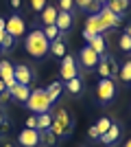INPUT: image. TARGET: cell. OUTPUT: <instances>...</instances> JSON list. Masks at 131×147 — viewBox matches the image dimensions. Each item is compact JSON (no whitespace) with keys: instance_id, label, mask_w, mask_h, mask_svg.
I'll use <instances>...</instances> for the list:
<instances>
[{"instance_id":"cell-1","label":"cell","mask_w":131,"mask_h":147,"mask_svg":"<svg viewBox=\"0 0 131 147\" xmlns=\"http://www.w3.org/2000/svg\"><path fill=\"white\" fill-rule=\"evenodd\" d=\"M74 119L70 117V112L66 108H57V112L53 114V125H50V132L59 138V141H66L70 138V134L74 132Z\"/></svg>"},{"instance_id":"cell-2","label":"cell","mask_w":131,"mask_h":147,"mask_svg":"<svg viewBox=\"0 0 131 147\" xmlns=\"http://www.w3.org/2000/svg\"><path fill=\"white\" fill-rule=\"evenodd\" d=\"M24 49H26V53H29L31 57L42 59V57H46L50 53V42L46 40V35H44L42 29H35V31H31V33L26 35Z\"/></svg>"},{"instance_id":"cell-3","label":"cell","mask_w":131,"mask_h":147,"mask_svg":"<svg viewBox=\"0 0 131 147\" xmlns=\"http://www.w3.org/2000/svg\"><path fill=\"white\" fill-rule=\"evenodd\" d=\"M24 105L33 112V114H44V112L50 110L53 101H50V97H48V92H46V90L37 88V90H31V97H29V101H26Z\"/></svg>"},{"instance_id":"cell-4","label":"cell","mask_w":131,"mask_h":147,"mask_svg":"<svg viewBox=\"0 0 131 147\" xmlns=\"http://www.w3.org/2000/svg\"><path fill=\"white\" fill-rule=\"evenodd\" d=\"M96 97H98V103H103V105L112 103L114 97H116V81L114 79H100L98 86H96Z\"/></svg>"},{"instance_id":"cell-5","label":"cell","mask_w":131,"mask_h":147,"mask_svg":"<svg viewBox=\"0 0 131 147\" xmlns=\"http://www.w3.org/2000/svg\"><path fill=\"white\" fill-rule=\"evenodd\" d=\"M96 70H98L100 79H116V77H118L120 66L116 64V59H114V57L109 55V57H105V59H100V61H98Z\"/></svg>"},{"instance_id":"cell-6","label":"cell","mask_w":131,"mask_h":147,"mask_svg":"<svg viewBox=\"0 0 131 147\" xmlns=\"http://www.w3.org/2000/svg\"><path fill=\"white\" fill-rule=\"evenodd\" d=\"M59 75H61V79L63 81H70V79H74V77H79V66H76V61L72 55H66L61 57V70H59Z\"/></svg>"},{"instance_id":"cell-7","label":"cell","mask_w":131,"mask_h":147,"mask_svg":"<svg viewBox=\"0 0 131 147\" xmlns=\"http://www.w3.org/2000/svg\"><path fill=\"white\" fill-rule=\"evenodd\" d=\"M5 31H7V33H9V35L13 37V40H15V37H22V35L26 33V22H24L22 18H20L18 13H13L11 18L7 20Z\"/></svg>"},{"instance_id":"cell-8","label":"cell","mask_w":131,"mask_h":147,"mask_svg":"<svg viewBox=\"0 0 131 147\" xmlns=\"http://www.w3.org/2000/svg\"><path fill=\"white\" fill-rule=\"evenodd\" d=\"M98 18H100V24H103L105 31H112V29H116V26L122 24V16H116V13L109 11L107 7H103L98 11Z\"/></svg>"},{"instance_id":"cell-9","label":"cell","mask_w":131,"mask_h":147,"mask_svg":"<svg viewBox=\"0 0 131 147\" xmlns=\"http://www.w3.org/2000/svg\"><path fill=\"white\" fill-rule=\"evenodd\" d=\"M13 70H15V66H13L9 59H2L0 61V79L5 81V88L7 90H11L18 81H15V77H13Z\"/></svg>"},{"instance_id":"cell-10","label":"cell","mask_w":131,"mask_h":147,"mask_svg":"<svg viewBox=\"0 0 131 147\" xmlns=\"http://www.w3.org/2000/svg\"><path fill=\"white\" fill-rule=\"evenodd\" d=\"M18 143H20L22 147H37V145H39V129L24 127V129L18 134Z\"/></svg>"},{"instance_id":"cell-11","label":"cell","mask_w":131,"mask_h":147,"mask_svg":"<svg viewBox=\"0 0 131 147\" xmlns=\"http://www.w3.org/2000/svg\"><path fill=\"white\" fill-rule=\"evenodd\" d=\"M100 61V55L98 53H94L90 46H83L81 53H79V64H81L83 68H96Z\"/></svg>"},{"instance_id":"cell-12","label":"cell","mask_w":131,"mask_h":147,"mask_svg":"<svg viewBox=\"0 0 131 147\" xmlns=\"http://www.w3.org/2000/svg\"><path fill=\"white\" fill-rule=\"evenodd\" d=\"M13 77H15V81H18V84L29 86V84L33 81V68L29 66V64H18V66H15V70H13Z\"/></svg>"},{"instance_id":"cell-13","label":"cell","mask_w":131,"mask_h":147,"mask_svg":"<svg viewBox=\"0 0 131 147\" xmlns=\"http://www.w3.org/2000/svg\"><path fill=\"white\" fill-rule=\"evenodd\" d=\"M85 31H90L92 35H103V33H105L103 24H100L98 13H90V16H87V20H85Z\"/></svg>"},{"instance_id":"cell-14","label":"cell","mask_w":131,"mask_h":147,"mask_svg":"<svg viewBox=\"0 0 131 147\" xmlns=\"http://www.w3.org/2000/svg\"><path fill=\"white\" fill-rule=\"evenodd\" d=\"M118 141H120V125H118V123H112L109 132H105V134L100 136V143L107 145V147H112V145H116Z\"/></svg>"},{"instance_id":"cell-15","label":"cell","mask_w":131,"mask_h":147,"mask_svg":"<svg viewBox=\"0 0 131 147\" xmlns=\"http://www.w3.org/2000/svg\"><path fill=\"white\" fill-rule=\"evenodd\" d=\"M9 92H11V99H15L18 103H26L29 97H31V88H29V86H22V84H15Z\"/></svg>"},{"instance_id":"cell-16","label":"cell","mask_w":131,"mask_h":147,"mask_svg":"<svg viewBox=\"0 0 131 147\" xmlns=\"http://www.w3.org/2000/svg\"><path fill=\"white\" fill-rule=\"evenodd\" d=\"M72 22H74V18H72V13L70 11H59L57 13V29L61 31V33H66V31L70 29V26H72Z\"/></svg>"},{"instance_id":"cell-17","label":"cell","mask_w":131,"mask_h":147,"mask_svg":"<svg viewBox=\"0 0 131 147\" xmlns=\"http://www.w3.org/2000/svg\"><path fill=\"white\" fill-rule=\"evenodd\" d=\"M57 7H53V5H46V9H44L42 13H39V20H42V24L44 26H50V24H55L57 22Z\"/></svg>"},{"instance_id":"cell-18","label":"cell","mask_w":131,"mask_h":147,"mask_svg":"<svg viewBox=\"0 0 131 147\" xmlns=\"http://www.w3.org/2000/svg\"><path fill=\"white\" fill-rule=\"evenodd\" d=\"M74 7L81 9V11H87V13H98L103 9L96 0H74Z\"/></svg>"},{"instance_id":"cell-19","label":"cell","mask_w":131,"mask_h":147,"mask_svg":"<svg viewBox=\"0 0 131 147\" xmlns=\"http://www.w3.org/2000/svg\"><path fill=\"white\" fill-rule=\"evenodd\" d=\"M129 0H112V2H107V9L109 11H114L116 16H125L127 11H129Z\"/></svg>"},{"instance_id":"cell-20","label":"cell","mask_w":131,"mask_h":147,"mask_svg":"<svg viewBox=\"0 0 131 147\" xmlns=\"http://www.w3.org/2000/svg\"><path fill=\"white\" fill-rule=\"evenodd\" d=\"M118 79L125 84V86H131V59H127L125 64H120L118 70Z\"/></svg>"},{"instance_id":"cell-21","label":"cell","mask_w":131,"mask_h":147,"mask_svg":"<svg viewBox=\"0 0 131 147\" xmlns=\"http://www.w3.org/2000/svg\"><path fill=\"white\" fill-rule=\"evenodd\" d=\"M57 143H59V138H57L50 129H44V132H39V145L44 147H55Z\"/></svg>"},{"instance_id":"cell-22","label":"cell","mask_w":131,"mask_h":147,"mask_svg":"<svg viewBox=\"0 0 131 147\" xmlns=\"http://www.w3.org/2000/svg\"><path fill=\"white\" fill-rule=\"evenodd\" d=\"M46 92H48V97H50V101H53V103H55L57 99L61 97V92H63V84H61V81H53V84H50V86L46 88Z\"/></svg>"},{"instance_id":"cell-23","label":"cell","mask_w":131,"mask_h":147,"mask_svg":"<svg viewBox=\"0 0 131 147\" xmlns=\"http://www.w3.org/2000/svg\"><path fill=\"white\" fill-rule=\"evenodd\" d=\"M66 90H68L70 94H81L83 92V79L81 77H74V79L66 81Z\"/></svg>"},{"instance_id":"cell-24","label":"cell","mask_w":131,"mask_h":147,"mask_svg":"<svg viewBox=\"0 0 131 147\" xmlns=\"http://www.w3.org/2000/svg\"><path fill=\"white\" fill-rule=\"evenodd\" d=\"M87 46H90V49H92L94 53H98L100 57L105 55V37H103V35H96V37L92 40V42L87 44Z\"/></svg>"},{"instance_id":"cell-25","label":"cell","mask_w":131,"mask_h":147,"mask_svg":"<svg viewBox=\"0 0 131 147\" xmlns=\"http://www.w3.org/2000/svg\"><path fill=\"white\" fill-rule=\"evenodd\" d=\"M53 125V114L50 112H44V114H37V129L44 132V129H50Z\"/></svg>"},{"instance_id":"cell-26","label":"cell","mask_w":131,"mask_h":147,"mask_svg":"<svg viewBox=\"0 0 131 147\" xmlns=\"http://www.w3.org/2000/svg\"><path fill=\"white\" fill-rule=\"evenodd\" d=\"M44 35L48 42H55V40H61V31L57 29V24H50V26H44Z\"/></svg>"},{"instance_id":"cell-27","label":"cell","mask_w":131,"mask_h":147,"mask_svg":"<svg viewBox=\"0 0 131 147\" xmlns=\"http://www.w3.org/2000/svg\"><path fill=\"white\" fill-rule=\"evenodd\" d=\"M50 53H53L55 57H63V55H66V42H63V40L50 42Z\"/></svg>"},{"instance_id":"cell-28","label":"cell","mask_w":131,"mask_h":147,"mask_svg":"<svg viewBox=\"0 0 131 147\" xmlns=\"http://www.w3.org/2000/svg\"><path fill=\"white\" fill-rule=\"evenodd\" d=\"M112 123H114V121H109L107 117H100V119H98V123H96V129L100 132V136L105 134V132H109V127H112Z\"/></svg>"},{"instance_id":"cell-29","label":"cell","mask_w":131,"mask_h":147,"mask_svg":"<svg viewBox=\"0 0 131 147\" xmlns=\"http://www.w3.org/2000/svg\"><path fill=\"white\" fill-rule=\"evenodd\" d=\"M118 44H120V49L125 51V53H131V37L127 35V33H122V35H120Z\"/></svg>"},{"instance_id":"cell-30","label":"cell","mask_w":131,"mask_h":147,"mask_svg":"<svg viewBox=\"0 0 131 147\" xmlns=\"http://www.w3.org/2000/svg\"><path fill=\"white\" fill-rule=\"evenodd\" d=\"M46 5H48V0H31V9L37 13H42L46 9Z\"/></svg>"},{"instance_id":"cell-31","label":"cell","mask_w":131,"mask_h":147,"mask_svg":"<svg viewBox=\"0 0 131 147\" xmlns=\"http://www.w3.org/2000/svg\"><path fill=\"white\" fill-rule=\"evenodd\" d=\"M9 127H11V123H9V119L0 112V134H7L9 132Z\"/></svg>"},{"instance_id":"cell-32","label":"cell","mask_w":131,"mask_h":147,"mask_svg":"<svg viewBox=\"0 0 131 147\" xmlns=\"http://www.w3.org/2000/svg\"><path fill=\"white\" fill-rule=\"evenodd\" d=\"M0 44H2V51H11L13 49V37L9 35V33H5V37H2Z\"/></svg>"},{"instance_id":"cell-33","label":"cell","mask_w":131,"mask_h":147,"mask_svg":"<svg viewBox=\"0 0 131 147\" xmlns=\"http://www.w3.org/2000/svg\"><path fill=\"white\" fill-rule=\"evenodd\" d=\"M72 7H74V0H59V11H70L72 13Z\"/></svg>"},{"instance_id":"cell-34","label":"cell","mask_w":131,"mask_h":147,"mask_svg":"<svg viewBox=\"0 0 131 147\" xmlns=\"http://www.w3.org/2000/svg\"><path fill=\"white\" fill-rule=\"evenodd\" d=\"M87 136H90L92 141H100V132L96 129V125H92V127L87 129Z\"/></svg>"},{"instance_id":"cell-35","label":"cell","mask_w":131,"mask_h":147,"mask_svg":"<svg viewBox=\"0 0 131 147\" xmlns=\"http://www.w3.org/2000/svg\"><path fill=\"white\" fill-rule=\"evenodd\" d=\"M9 101H11V92H9V90L0 92V105H7Z\"/></svg>"},{"instance_id":"cell-36","label":"cell","mask_w":131,"mask_h":147,"mask_svg":"<svg viewBox=\"0 0 131 147\" xmlns=\"http://www.w3.org/2000/svg\"><path fill=\"white\" fill-rule=\"evenodd\" d=\"M26 127L37 129V117H29V119H26Z\"/></svg>"},{"instance_id":"cell-37","label":"cell","mask_w":131,"mask_h":147,"mask_svg":"<svg viewBox=\"0 0 131 147\" xmlns=\"http://www.w3.org/2000/svg\"><path fill=\"white\" fill-rule=\"evenodd\" d=\"M94 37H96V35H92V33H90V31H85V29H83V40H85V42H87V44L92 42Z\"/></svg>"},{"instance_id":"cell-38","label":"cell","mask_w":131,"mask_h":147,"mask_svg":"<svg viewBox=\"0 0 131 147\" xmlns=\"http://www.w3.org/2000/svg\"><path fill=\"white\" fill-rule=\"evenodd\" d=\"M11 7L13 9H20V7H22V0H11Z\"/></svg>"},{"instance_id":"cell-39","label":"cell","mask_w":131,"mask_h":147,"mask_svg":"<svg viewBox=\"0 0 131 147\" xmlns=\"http://www.w3.org/2000/svg\"><path fill=\"white\" fill-rule=\"evenodd\" d=\"M5 26H7V22H5L2 18H0V31H5Z\"/></svg>"},{"instance_id":"cell-40","label":"cell","mask_w":131,"mask_h":147,"mask_svg":"<svg viewBox=\"0 0 131 147\" xmlns=\"http://www.w3.org/2000/svg\"><path fill=\"white\" fill-rule=\"evenodd\" d=\"M5 90H7V88H5V81L0 79V92H5Z\"/></svg>"},{"instance_id":"cell-41","label":"cell","mask_w":131,"mask_h":147,"mask_svg":"<svg viewBox=\"0 0 131 147\" xmlns=\"http://www.w3.org/2000/svg\"><path fill=\"white\" fill-rule=\"evenodd\" d=\"M125 33H127V35H129V37H131V24H129V26H127V31H125Z\"/></svg>"},{"instance_id":"cell-42","label":"cell","mask_w":131,"mask_h":147,"mask_svg":"<svg viewBox=\"0 0 131 147\" xmlns=\"http://www.w3.org/2000/svg\"><path fill=\"white\" fill-rule=\"evenodd\" d=\"M125 147H131V138H129V141H127V143H125Z\"/></svg>"},{"instance_id":"cell-43","label":"cell","mask_w":131,"mask_h":147,"mask_svg":"<svg viewBox=\"0 0 131 147\" xmlns=\"http://www.w3.org/2000/svg\"><path fill=\"white\" fill-rule=\"evenodd\" d=\"M96 2H98V5H103V2H105V0H96Z\"/></svg>"},{"instance_id":"cell-44","label":"cell","mask_w":131,"mask_h":147,"mask_svg":"<svg viewBox=\"0 0 131 147\" xmlns=\"http://www.w3.org/2000/svg\"><path fill=\"white\" fill-rule=\"evenodd\" d=\"M5 147H13V145H9V143H7V145H5Z\"/></svg>"},{"instance_id":"cell-45","label":"cell","mask_w":131,"mask_h":147,"mask_svg":"<svg viewBox=\"0 0 131 147\" xmlns=\"http://www.w3.org/2000/svg\"><path fill=\"white\" fill-rule=\"evenodd\" d=\"M0 51H2V44H0Z\"/></svg>"},{"instance_id":"cell-46","label":"cell","mask_w":131,"mask_h":147,"mask_svg":"<svg viewBox=\"0 0 131 147\" xmlns=\"http://www.w3.org/2000/svg\"><path fill=\"white\" fill-rule=\"evenodd\" d=\"M105 2H112V0H105Z\"/></svg>"},{"instance_id":"cell-47","label":"cell","mask_w":131,"mask_h":147,"mask_svg":"<svg viewBox=\"0 0 131 147\" xmlns=\"http://www.w3.org/2000/svg\"><path fill=\"white\" fill-rule=\"evenodd\" d=\"M129 2H131V0H129Z\"/></svg>"}]
</instances>
